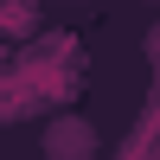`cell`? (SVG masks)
I'll use <instances>...</instances> for the list:
<instances>
[{
	"label": "cell",
	"instance_id": "6da1fadb",
	"mask_svg": "<svg viewBox=\"0 0 160 160\" xmlns=\"http://www.w3.org/2000/svg\"><path fill=\"white\" fill-rule=\"evenodd\" d=\"M38 148H45V160H90L96 154V128H90L83 115H58V122L38 135Z\"/></svg>",
	"mask_w": 160,
	"mask_h": 160
},
{
	"label": "cell",
	"instance_id": "7a4b0ae2",
	"mask_svg": "<svg viewBox=\"0 0 160 160\" xmlns=\"http://www.w3.org/2000/svg\"><path fill=\"white\" fill-rule=\"evenodd\" d=\"M0 26H7V32H26V26H32V7H26V0H0Z\"/></svg>",
	"mask_w": 160,
	"mask_h": 160
}]
</instances>
